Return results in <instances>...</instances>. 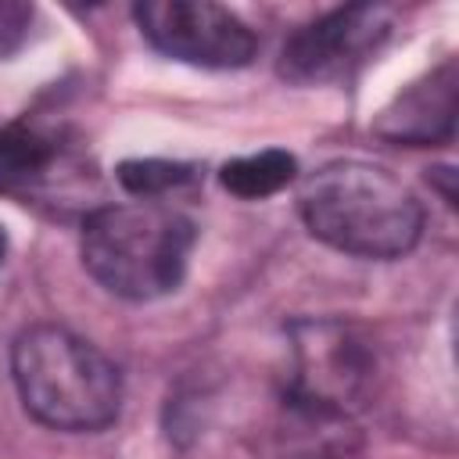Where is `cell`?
Masks as SVG:
<instances>
[{
	"instance_id": "12",
	"label": "cell",
	"mask_w": 459,
	"mask_h": 459,
	"mask_svg": "<svg viewBox=\"0 0 459 459\" xmlns=\"http://www.w3.org/2000/svg\"><path fill=\"white\" fill-rule=\"evenodd\" d=\"M4 255H7V233H4V226H0V265H4Z\"/></svg>"
},
{
	"instance_id": "3",
	"label": "cell",
	"mask_w": 459,
	"mask_h": 459,
	"mask_svg": "<svg viewBox=\"0 0 459 459\" xmlns=\"http://www.w3.org/2000/svg\"><path fill=\"white\" fill-rule=\"evenodd\" d=\"M197 230L161 201L97 204L82 215L79 255L86 273L115 298L154 301L183 283Z\"/></svg>"
},
{
	"instance_id": "10",
	"label": "cell",
	"mask_w": 459,
	"mask_h": 459,
	"mask_svg": "<svg viewBox=\"0 0 459 459\" xmlns=\"http://www.w3.org/2000/svg\"><path fill=\"white\" fill-rule=\"evenodd\" d=\"M115 179L122 183L126 194L136 201H158L161 194L186 186L197 179V165L190 161H169V158H129L115 169Z\"/></svg>"
},
{
	"instance_id": "7",
	"label": "cell",
	"mask_w": 459,
	"mask_h": 459,
	"mask_svg": "<svg viewBox=\"0 0 459 459\" xmlns=\"http://www.w3.org/2000/svg\"><path fill=\"white\" fill-rule=\"evenodd\" d=\"M90 179L57 129L11 122L0 129V194L22 204H72V186Z\"/></svg>"
},
{
	"instance_id": "6",
	"label": "cell",
	"mask_w": 459,
	"mask_h": 459,
	"mask_svg": "<svg viewBox=\"0 0 459 459\" xmlns=\"http://www.w3.org/2000/svg\"><path fill=\"white\" fill-rule=\"evenodd\" d=\"M133 18L158 54L194 68H244L258 50L255 29L212 0H147Z\"/></svg>"
},
{
	"instance_id": "5",
	"label": "cell",
	"mask_w": 459,
	"mask_h": 459,
	"mask_svg": "<svg viewBox=\"0 0 459 459\" xmlns=\"http://www.w3.org/2000/svg\"><path fill=\"white\" fill-rule=\"evenodd\" d=\"M391 11L380 4L333 7L287 36L276 72L294 86L348 82L391 36Z\"/></svg>"
},
{
	"instance_id": "11",
	"label": "cell",
	"mask_w": 459,
	"mask_h": 459,
	"mask_svg": "<svg viewBox=\"0 0 459 459\" xmlns=\"http://www.w3.org/2000/svg\"><path fill=\"white\" fill-rule=\"evenodd\" d=\"M32 7L25 4H0V57H11L29 39Z\"/></svg>"
},
{
	"instance_id": "9",
	"label": "cell",
	"mask_w": 459,
	"mask_h": 459,
	"mask_svg": "<svg viewBox=\"0 0 459 459\" xmlns=\"http://www.w3.org/2000/svg\"><path fill=\"white\" fill-rule=\"evenodd\" d=\"M298 179V158L290 151H258V154H244V158H230L219 169V183L222 190H230L240 201H265L280 190H287Z\"/></svg>"
},
{
	"instance_id": "8",
	"label": "cell",
	"mask_w": 459,
	"mask_h": 459,
	"mask_svg": "<svg viewBox=\"0 0 459 459\" xmlns=\"http://www.w3.org/2000/svg\"><path fill=\"white\" fill-rule=\"evenodd\" d=\"M455 93H459V75L455 61L448 57L402 93L373 118V133L405 143V147H434L448 143L455 136Z\"/></svg>"
},
{
	"instance_id": "1",
	"label": "cell",
	"mask_w": 459,
	"mask_h": 459,
	"mask_svg": "<svg viewBox=\"0 0 459 459\" xmlns=\"http://www.w3.org/2000/svg\"><path fill=\"white\" fill-rule=\"evenodd\" d=\"M298 212L319 244L355 258L391 262L423 237L420 197L369 161H330L308 172L298 190Z\"/></svg>"
},
{
	"instance_id": "2",
	"label": "cell",
	"mask_w": 459,
	"mask_h": 459,
	"mask_svg": "<svg viewBox=\"0 0 459 459\" xmlns=\"http://www.w3.org/2000/svg\"><path fill=\"white\" fill-rule=\"evenodd\" d=\"M11 377L25 412L61 434H97L118 420L122 373L86 337L36 323L14 337Z\"/></svg>"
},
{
	"instance_id": "4",
	"label": "cell",
	"mask_w": 459,
	"mask_h": 459,
	"mask_svg": "<svg viewBox=\"0 0 459 459\" xmlns=\"http://www.w3.org/2000/svg\"><path fill=\"white\" fill-rule=\"evenodd\" d=\"M287 337L294 355L287 394L351 416V409L373 391L377 377V351L369 337L355 323L333 316L294 319Z\"/></svg>"
}]
</instances>
